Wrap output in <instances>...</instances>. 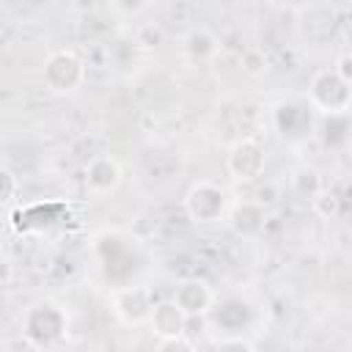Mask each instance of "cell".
Listing matches in <instances>:
<instances>
[{"label":"cell","instance_id":"obj_1","mask_svg":"<svg viewBox=\"0 0 352 352\" xmlns=\"http://www.w3.org/2000/svg\"><path fill=\"white\" fill-rule=\"evenodd\" d=\"M94 253L104 280L113 289L132 283V275L140 267V245L135 236L118 228H104L94 236Z\"/></svg>","mask_w":352,"mask_h":352},{"label":"cell","instance_id":"obj_2","mask_svg":"<svg viewBox=\"0 0 352 352\" xmlns=\"http://www.w3.org/2000/svg\"><path fill=\"white\" fill-rule=\"evenodd\" d=\"M69 330L66 311L52 300H38L22 314V338L30 341L33 349L55 346Z\"/></svg>","mask_w":352,"mask_h":352},{"label":"cell","instance_id":"obj_3","mask_svg":"<svg viewBox=\"0 0 352 352\" xmlns=\"http://www.w3.org/2000/svg\"><path fill=\"white\" fill-rule=\"evenodd\" d=\"M308 102L319 116L327 113H349L352 110V85L336 69L314 72L308 82Z\"/></svg>","mask_w":352,"mask_h":352},{"label":"cell","instance_id":"obj_4","mask_svg":"<svg viewBox=\"0 0 352 352\" xmlns=\"http://www.w3.org/2000/svg\"><path fill=\"white\" fill-rule=\"evenodd\" d=\"M85 60L74 50H55L41 66V80L52 94H74L85 82Z\"/></svg>","mask_w":352,"mask_h":352},{"label":"cell","instance_id":"obj_5","mask_svg":"<svg viewBox=\"0 0 352 352\" xmlns=\"http://www.w3.org/2000/svg\"><path fill=\"white\" fill-rule=\"evenodd\" d=\"M184 212L198 226L220 223L228 214V192L214 182H195L184 192Z\"/></svg>","mask_w":352,"mask_h":352},{"label":"cell","instance_id":"obj_6","mask_svg":"<svg viewBox=\"0 0 352 352\" xmlns=\"http://www.w3.org/2000/svg\"><path fill=\"white\" fill-rule=\"evenodd\" d=\"M314 121H316V110L311 107L308 99H280L272 107V124L275 132L283 140H305L314 132Z\"/></svg>","mask_w":352,"mask_h":352},{"label":"cell","instance_id":"obj_7","mask_svg":"<svg viewBox=\"0 0 352 352\" xmlns=\"http://www.w3.org/2000/svg\"><path fill=\"white\" fill-rule=\"evenodd\" d=\"M154 311V292L146 283H124L113 289V314L126 327L148 324Z\"/></svg>","mask_w":352,"mask_h":352},{"label":"cell","instance_id":"obj_8","mask_svg":"<svg viewBox=\"0 0 352 352\" xmlns=\"http://www.w3.org/2000/svg\"><path fill=\"white\" fill-rule=\"evenodd\" d=\"M264 162H267V154H264V146L256 138L236 140L226 154V170H228V176L234 182H256V179H261Z\"/></svg>","mask_w":352,"mask_h":352},{"label":"cell","instance_id":"obj_9","mask_svg":"<svg viewBox=\"0 0 352 352\" xmlns=\"http://www.w3.org/2000/svg\"><path fill=\"white\" fill-rule=\"evenodd\" d=\"M176 305L187 314V316H201V314H209L212 305H214V289L204 280V278H182L176 286H173V294Z\"/></svg>","mask_w":352,"mask_h":352},{"label":"cell","instance_id":"obj_10","mask_svg":"<svg viewBox=\"0 0 352 352\" xmlns=\"http://www.w3.org/2000/svg\"><path fill=\"white\" fill-rule=\"evenodd\" d=\"M121 165L113 154H96L85 165V187L94 195H110L121 184Z\"/></svg>","mask_w":352,"mask_h":352},{"label":"cell","instance_id":"obj_11","mask_svg":"<svg viewBox=\"0 0 352 352\" xmlns=\"http://www.w3.org/2000/svg\"><path fill=\"white\" fill-rule=\"evenodd\" d=\"M228 226L236 236H258L267 226V206H261L256 198H242L234 206H228Z\"/></svg>","mask_w":352,"mask_h":352},{"label":"cell","instance_id":"obj_12","mask_svg":"<svg viewBox=\"0 0 352 352\" xmlns=\"http://www.w3.org/2000/svg\"><path fill=\"white\" fill-rule=\"evenodd\" d=\"M206 316L220 333H245V327L253 322V308L248 300L228 297V300L214 302Z\"/></svg>","mask_w":352,"mask_h":352},{"label":"cell","instance_id":"obj_13","mask_svg":"<svg viewBox=\"0 0 352 352\" xmlns=\"http://www.w3.org/2000/svg\"><path fill=\"white\" fill-rule=\"evenodd\" d=\"M148 327L154 333V338H176V336H187V314L176 305V300H160L154 302Z\"/></svg>","mask_w":352,"mask_h":352},{"label":"cell","instance_id":"obj_14","mask_svg":"<svg viewBox=\"0 0 352 352\" xmlns=\"http://www.w3.org/2000/svg\"><path fill=\"white\" fill-rule=\"evenodd\" d=\"M319 140L330 151L346 148L352 140V116L349 113H327L319 118Z\"/></svg>","mask_w":352,"mask_h":352},{"label":"cell","instance_id":"obj_15","mask_svg":"<svg viewBox=\"0 0 352 352\" xmlns=\"http://www.w3.org/2000/svg\"><path fill=\"white\" fill-rule=\"evenodd\" d=\"M182 47H184V55L187 58H192V60H209L217 52L220 44H217V36L209 28H192L184 36Z\"/></svg>","mask_w":352,"mask_h":352},{"label":"cell","instance_id":"obj_16","mask_svg":"<svg viewBox=\"0 0 352 352\" xmlns=\"http://www.w3.org/2000/svg\"><path fill=\"white\" fill-rule=\"evenodd\" d=\"M289 187H292V192H294L297 198H302V201H314V198L324 190V182H322V176H319L316 168H311V165H300V168L292 170V176H289Z\"/></svg>","mask_w":352,"mask_h":352},{"label":"cell","instance_id":"obj_17","mask_svg":"<svg viewBox=\"0 0 352 352\" xmlns=\"http://www.w3.org/2000/svg\"><path fill=\"white\" fill-rule=\"evenodd\" d=\"M311 206H314V212H316L319 217L333 220V217H338V214L344 212V198H341V192L324 187V190L311 201Z\"/></svg>","mask_w":352,"mask_h":352},{"label":"cell","instance_id":"obj_18","mask_svg":"<svg viewBox=\"0 0 352 352\" xmlns=\"http://www.w3.org/2000/svg\"><path fill=\"white\" fill-rule=\"evenodd\" d=\"M239 66H242L245 74H250V77H261V74L267 72V55H264V50H258V47L245 50V52L239 55Z\"/></svg>","mask_w":352,"mask_h":352},{"label":"cell","instance_id":"obj_19","mask_svg":"<svg viewBox=\"0 0 352 352\" xmlns=\"http://www.w3.org/2000/svg\"><path fill=\"white\" fill-rule=\"evenodd\" d=\"M212 346L220 349V352H228V349H236V352H253V349H256V344H253L250 338H245L242 333H220V338H214Z\"/></svg>","mask_w":352,"mask_h":352},{"label":"cell","instance_id":"obj_20","mask_svg":"<svg viewBox=\"0 0 352 352\" xmlns=\"http://www.w3.org/2000/svg\"><path fill=\"white\" fill-rule=\"evenodd\" d=\"M16 190H19V179L14 176L11 168H3V170H0V201H3V204H14Z\"/></svg>","mask_w":352,"mask_h":352},{"label":"cell","instance_id":"obj_21","mask_svg":"<svg viewBox=\"0 0 352 352\" xmlns=\"http://www.w3.org/2000/svg\"><path fill=\"white\" fill-rule=\"evenodd\" d=\"M250 198H256L261 206H272L280 195H278V187H275L272 182H264V184H261V182L256 179V190H253V195H250Z\"/></svg>","mask_w":352,"mask_h":352},{"label":"cell","instance_id":"obj_22","mask_svg":"<svg viewBox=\"0 0 352 352\" xmlns=\"http://www.w3.org/2000/svg\"><path fill=\"white\" fill-rule=\"evenodd\" d=\"M146 6H148V0H113V8H116L121 16H135V14H140Z\"/></svg>","mask_w":352,"mask_h":352},{"label":"cell","instance_id":"obj_23","mask_svg":"<svg viewBox=\"0 0 352 352\" xmlns=\"http://www.w3.org/2000/svg\"><path fill=\"white\" fill-rule=\"evenodd\" d=\"M333 69H336V72H338V74L352 85V52H344V55L336 60V66H333Z\"/></svg>","mask_w":352,"mask_h":352}]
</instances>
